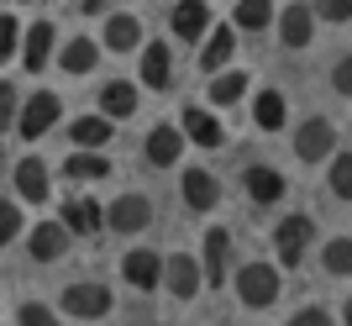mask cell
Masks as SVG:
<instances>
[{
  "mask_svg": "<svg viewBox=\"0 0 352 326\" xmlns=\"http://www.w3.org/2000/svg\"><path fill=\"white\" fill-rule=\"evenodd\" d=\"M63 311L74 321H100V316H111V290L105 284H69L63 290Z\"/></svg>",
  "mask_w": 352,
  "mask_h": 326,
  "instance_id": "cell-6",
  "label": "cell"
},
{
  "mask_svg": "<svg viewBox=\"0 0 352 326\" xmlns=\"http://www.w3.org/2000/svg\"><path fill=\"white\" fill-rule=\"evenodd\" d=\"M242 184H248V195L258 200V206H274V200L284 195V174H279V169H268V163L242 169Z\"/></svg>",
  "mask_w": 352,
  "mask_h": 326,
  "instance_id": "cell-22",
  "label": "cell"
},
{
  "mask_svg": "<svg viewBox=\"0 0 352 326\" xmlns=\"http://www.w3.org/2000/svg\"><path fill=\"white\" fill-rule=\"evenodd\" d=\"M163 284H168L179 300H195V295H200V284H206L200 258H190V252H168V258H163Z\"/></svg>",
  "mask_w": 352,
  "mask_h": 326,
  "instance_id": "cell-7",
  "label": "cell"
},
{
  "mask_svg": "<svg viewBox=\"0 0 352 326\" xmlns=\"http://www.w3.org/2000/svg\"><path fill=\"white\" fill-rule=\"evenodd\" d=\"M200 74H221L226 63H232V53H236V32L232 27H210L206 37H200Z\"/></svg>",
  "mask_w": 352,
  "mask_h": 326,
  "instance_id": "cell-17",
  "label": "cell"
},
{
  "mask_svg": "<svg viewBox=\"0 0 352 326\" xmlns=\"http://www.w3.org/2000/svg\"><path fill=\"white\" fill-rule=\"evenodd\" d=\"M179 158H184V132L158 121V127L147 132V163H153V169H174Z\"/></svg>",
  "mask_w": 352,
  "mask_h": 326,
  "instance_id": "cell-16",
  "label": "cell"
},
{
  "mask_svg": "<svg viewBox=\"0 0 352 326\" xmlns=\"http://www.w3.org/2000/svg\"><path fill=\"white\" fill-rule=\"evenodd\" d=\"M168 27H174L179 43H200V37L210 32V6L206 0H179L174 16H168Z\"/></svg>",
  "mask_w": 352,
  "mask_h": 326,
  "instance_id": "cell-14",
  "label": "cell"
},
{
  "mask_svg": "<svg viewBox=\"0 0 352 326\" xmlns=\"http://www.w3.org/2000/svg\"><path fill=\"white\" fill-rule=\"evenodd\" d=\"M342 321H352V300H347V305H342Z\"/></svg>",
  "mask_w": 352,
  "mask_h": 326,
  "instance_id": "cell-40",
  "label": "cell"
},
{
  "mask_svg": "<svg viewBox=\"0 0 352 326\" xmlns=\"http://www.w3.org/2000/svg\"><path fill=\"white\" fill-rule=\"evenodd\" d=\"M105 47L111 53H132V47H142V21H137L132 11H105Z\"/></svg>",
  "mask_w": 352,
  "mask_h": 326,
  "instance_id": "cell-15",
  "label": "cell"
},
{
  "mask_svg": "<svg viewBox=\"0 0 352 326\" xmlns=\"http://www.w3.org/2000/svg\"><path fill=\"white\" fill-rule=\"evenodd\" d=\"M310 11L331 27H342V21H352V0H310Z\"/></svg>",
  "mask_w": 352,
  "mask_h": 326,
  "instance_id": "cell-32",
  "label": "cell"
},
{
  "mask_svg": "<svg viewBox=\"0 0 352 326\" xmlns=\"http://www.w3.org/2000/svg\"><path fill=\"white\" fill-rule=\"evenodd\" d=\"M121 279L132 284V290H158L163 284V258L158 252H147V248H137V252H126V258H121Z\"/></svg>",
  "mask_w": 352,
  "mask_h": 326,
  "instance_id": "cell-11",
  "label": "cell"
},
{
  "mask_svg": "<svg viewBox=\"0 0 352 326\" xmlns=\"http://www.w3.org/2000/svg\"><path fill=\"white\" fill-rule=\"evenodd\" d=\"M326 190L337 200H352V153H331V174H326Z\"/></svg>",
  "mask_w": 352,
  "mask_h": 326,
  "instance_id": "cell-31",
  "label": "cell"
},
{
  "mask_svg": "<svg viewBox=\"0 0 352 326\" xmlns=\"http://www.w3.org/2000/svg\"><path fill=\"white\" fill-rule=\"evenodd\" d=\"M252 121H258L263 132H279L284 121H289V105H284L279 89H258V100H252Z\"/></svg>",
  "mask_w": 352,
  "mask_h": 326,
  "instance_id": "cell-26",
  "label": "cell"
},
{
  "mask_svg": "<svg viewBox=\"0 0 352 326\" xmlns=\"http://www.w3.org/2000/svg\"><path fill=\"white\" fill-rule=\"evenodd\" d=\"M47 184H53V179H47L43 158H21V163H16V195H21V200H32V206H43L47 195H53Z\"/></svg>",
  "mask_w": 352,
  "mask_h": 326,
  "instance_id": "cell-21",
  "label": "cell"
},
{
  "mask_svg": "<svg viewBox=\"0 0 352 326\" xmlns=\"http://www.w3.org/2000/svg\"><path fill=\"white\" fill-rule=\"evenodd\" d=\"M16 47H21V32H16V16H0V63L16 58Z\"/></svg>",
  "mask_w": 352,
  "mask_h": 326,
  "instance_id": "cell-34",
  "label": "cell"
},
{
  "mask_svg": "<svg viewBox=\"0 0 352 326\" xmlns=\"http://www.w3.org/2000/svg\"><path fill=\"white\" fill-rule=\"evenodd\" d=\"M232 21H236V32H263V27H274V0H236Z\"/></svg>",
  "mask_w": 352,
  "mask_h": 326,
  "instance_id": "cell-28",
  "label": "cell"
},
{
  "mask_svg": "<svg viewBox=\"0 0 352 326\" xmlns=\"http://www.w3.org/2000/svg\"><path fill=\"white\" fill-rule=\"evenodd\" d=\"M331 89H337V95H347V100H352V53H347V58L337 63V69H331Z\"/></svg>",
  "mask_w": 352,
  "mask_h": 326,
  "instance_id": "cell-37",
  "label": "cell"
},
{
  "mask_svg": "<svg viewBox=\"0 0 352 326\" xmlns=\"http://www.w3.org/2000/svg\"><path fill=\"white\" fill-rule=\"evenodd\" d=\"M142 85L147 89L174 85V53H168V43H142Z\"/></svg>",
  "mask_w": 352,
  "mask_h": 326,
  "instance_id": "cell-18",
  "label": "cell"
},
{
  "mask_svg": "<svg viewBox=\"0 0 352 326\" xmlns=\"http://www.w3.org/2000/svg\"><path fill=\"white\" fill-rule=\"evenodd\" d=\"M63 226H69V232H79V237H95V232H100L105 226V210L95 206V200H69V206H63Z\"/></svg>",
  "mask_w": 352,
  "mask_h": 326,
  "instance_id": "cell-24",
  "label": "cell"
},
{
  "mask_svg": "<svg viewBox=\"0 0 352 326\" xmlns=\"http://www.w3.org/2000/svg\"><path fill=\"white\" fill-rule=\"evenodd\" d=\"M58 116H63V100L53 95V89H37L32 100L16 105V132L27 137V142H37L43 132H53V127H58Z\"/></svg>",
  "mask_w": 352,
  "mask_h": 326,
  "instance_id": "cell-2",
  "label": "cell"
},
{
  "mask_svg": "<svg viewBox=\"0 0 352 326\" xmlns=\"http://www.w3.org/2000/svg\"><path fill=\"white\" fill-rule=\"evenodd\" d=\"M69 237H74V232L63 221H37V226H32V237H27V252L37 258V263H53V258L69 252Z\"/></svg>",
  "mask_w": 352,
  "mask_h": 326,
  "instance_id": "cell-12",
  "label": "cell"
},
{
  "mask_svg": "<svg viewBox=\"0 0 352 326\" xmlns=\"http://www.w3.org/2000/svg\"><path fill=\"white\" fill-rule=\"evenodd\" d=\"M289 321H294V326H326V321H331V311H321V305H305V311H294Z\"/></svg>",
  "mask_w": 352,
  "mask_h": 326,
  "instance_id": "cell-38",
  "label": "cell"
},
{
  "mask_svg": "<svg viewBox=\"0 0 352 326\" xmlns=\"http://www.w3.org/2000/svg\"><path fill=\"white\" fill-rule=\"evenodd\" d=\"M179 132H184V142H195V148H226V127H221L216 116H210L206 105H184V121H179Z\"/></svg>",
  "mask_w": 352,
  "mask_h": 326,
  "instance_id": "cell-5",
  "label": "cell"
},
{
  "mask_svg": "<svg viewBox=\"0 0 352 326\" xmlns=\"http://www.w3.org/2000/svg\"><path fill=\"white\" fill-rule=\"evenodd\" d=\"M63 174H69L74 184H95V179H111V158L95 153V148H79V153L63 158Z\"/></svg>",
  "mask_w": 352,
  "mask_h": 326,
  "instance_id": "cell-20",
  "label": "cell"
},
{
  "mask_svg": "<svg viewBox=\"0 0 352 326\" xmlns=\"http://www.w3.org/2000/svg\"><path fill=\"white\" fill-rule=\"evenodd\" d=\"M184 206L190 210H216L221 206V179L206 169H184Z\"/></svg>",
  "mask_w": 352,
  "mask_h": 326,
  "instance_id": "cell-19",
  "label": "cell"
},
{
  "mask_svg": "<svg viewBox=\"0 0 352 326\" xmlns=\"http://www.w3.org/2000/svg\"><path fill=\"white\" fill-rule=\"evenodd\" d=\"M236 300L248 311H268L279 300V268L274 263H242L236 268Z\"/></svg>",
  "mask_w": 352,
  "mask_h": 326,
  "instance_id": "cell-1",
  "label": "cell"
},
{
  "mask_svg": "<svg viewBox=\"0 0 352 326\" xmlns=\"http://www.w3.org/2000/svg\"><path fill=\"white\" fill-rule=\"evenodd\" d=\"M16 232H21V210H16V200H0V248H11Z\"/></svg>",
  "mask_w": 352,
  "mask_h": 326,
  "instance_id": "cell-33",
  "label": "cell"
},
{
  "mask_svg": "<svg viewBox=\"0 0 352 326\" xmlns=\"http://www.w3.org/2000/svg\"><path fill=\"white\" fill-rule=\"evenodd\" d=\"M274 21H279L284 47H310V37H316V11H310V6L289 0V11H274Z\"/></svg>",
  "mask_w": 352,
  "mask_h": 326,
  "instance_id": "cell-10",
  "label": "cell"
},
{
  "mask_svg": "<svg viewBox=\"0 0 352 326\" xmlns=\"http://www.w3.org/2000/svg\"><path fill=\"white\" fill-rule=\"evenodd\" d=\"M16 321H21V326H53V321H58V316L47 311L43 300H27V305H21V311H16Z\"/></svg>",
  "mask_w": 352,
  "mask_h": 326,
  "instance_id": "cell-36",
  "label": "cell"
},
{
  "mask_svg": "<svg viewBox=\"0 0 352 326\" xmlns=\"http://www.w3.org/2000/svg\"><path fill=\"white\" fill-rule=\"evenodd\" d=\"M16 105H21V95H16V85H0V137L16 127Z\"/></svg>",
  "mask_w": 352,
  "mask_h": 326,
  "instance_id": "cell-35",
  "label": "cell"
},
{
  "mask_svg": "<svg viewBox=\"0 0 352 326\" xmlns=\"http://www.w3.org/2000/svg\"><path fill=\"white\" fill-rule=\"evenodd\" d=\"M100 111H105L111 121L137 116V85H126V79H111V85L100 89Z\"/></svg>",
  "mask_w": 352,
  "mask_h": 326,
  "instance_id": "cell-25",
  "label": "cell"
},
{
  "mask_svg": "<svg viewBox=\"0 0 352 326\" xmlns=\"http://www.w3.org/2000/svg\"><path fill=\"white\" fill-rule=\"evenodd\" d=\"M95 63H100V43H89V37H74V43H63V53H58V69L74 74V79L89 74Z\"/></svg>",
  "mask_w": 352,
  "mask_h": 326,
  "instance_id": "cell-23",
  "label": "cell"
},
{
  "mask_svg": "<svg viewBox=\"0 0 352 326\" xmlns=\"http://www.w3.org/2000/svg\"><path fill=\"white\" fill-rule=\"evenodd\" d=\"M242 95H248V74L242 69H221L216 85H210V105H236Z\"/></svg>",
  "mask_w": 352,
  "mask_h": 326,
  "instance_id": "cell-30",
  "label": "cell"
},
{
  "mask_svg": "<svg viewBox=\"0 0 352 326\" xmlns=\"http://www.w3.org/2000/svg\"><path fill=\"white\" fill-rule=\"evenodd\" d=\"M226 268H232V232H226V226H210L200 274H206V284H226Z\"/></svg>",
  "mask_w": 352,
  "mask_h": 326,
  "instance_id": "cell-13",
  "label": "cell"
},
{
  "mask_svg": "<svg viewBox=\"0 0 352 326\" xmlns=\"http://www.w3.org/2000/svg\"><path fill=\"white\" fill-rule=\"evenodd\" d=\"M331 148H337V127H331L326 116L300 121V132H294V153H300V163H321V158H331Z\"/></svg>",
  "mask_w": 352,
  "mask_h": 326,
  "instance_id": "cell-4",
  "label": "cell"
},
{
  "mask_svg": "<svg viewBox=\"0 0 352 326\" xmlns=\"http://www.w3.org/2000/svg\"><path fill=\"white\" fill-rule=\"evenodd\" d=\"M310 237H316V221H310V216H284V221L274 226V252H279V263L294 268L310 252Z\"/></svg>",
  "mask_w": 352,
  "mask_h": 326,
  "instance_id": "cell-3",
  "label": "cell"
},
{
  "mask_svg": "<svg viewBox=\"0 0 352 326\" xmlns=\"http://www.w3.org/2000/svg\"><path fill=\"white\" fill-rule=\"evenodd\" d=\"M69 137H74V148H105V142H111V116H79L69 127Z\"/></svg>",
  "mask_w": 352,
  "mask_h": 326,
  "instance_id": "cell-27",
  "label": "cell"
},
{
  "mask_svg": "<svg viewBox=\"0 0 352 326\" xmlns=\"http://www.w3.org/2000/svg\"><path fill=\"white\" fill-rule=\"evenodd\" d=\"M153 221V206H147V195H116L111 206H105V226L111 232H142V226Z\"/></svg>",
  "mask_w": 352,
  "mask_h": 326,
  "instance_id": "cell-8",
  "label": "cell"
},
{
  "mask_svg": "<svg viewBox=\"0 0 352 326\" xmlns=\"http://www.w3.org/2000/svg\"><path fill=\"white\" fill-rule=\"evenodd\" d=\"M116 6H126V0H79L85 16H105V11H116Z\"/></svg>",
  "mask_w": 352,
  "mask_h": 326,
  "instance_id": "cell-39",
  "label": "cell"
},
{
  "mask_svg": "<svg viewBox=\"0 0 352 326\" xmlns=\"http://www.w3.org/2000/svg\"><path fill=\"white\" fill-rule=\"evenodd\" d=\"M53 47H58L53 21H32V32L21 37V47H16V53H21V69H32V74L47 69V63H53Z\"/></svg>",
  "mask_w": 352,
  "mask_h": 326,
  "instance_id": "cell-9",
  "label": "cell"
},
{
  "mask_svg": "<svg viewBox=\"0 0 352 326\" xmlns=\"http://www.w3.org/2000/svg\"><path fill=\"white\" fill-rule=\"evenodd\" d=\"M321 268L331 279H352V237H331L321 248Z\"/></svg>",
  "mask_w": 352,
  "mask_h": 326,
  "instance_id": "cell-29",
  "label": "cell"
}]
</instances>
